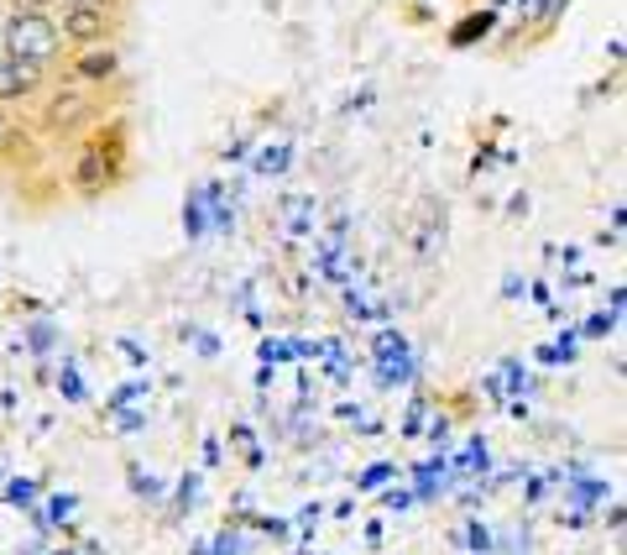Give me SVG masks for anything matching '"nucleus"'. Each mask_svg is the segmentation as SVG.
<instances>
[{
	"instance_id": "2",
	"label": "nucleus",
	"mask_w": 627,
	"mask_h": 555,
	"mask_svg": "<svg viewBox=\"0 0 627 555\" xmlns=\"http://www.w3.org/2000/svg\"><path fill=\"white\" fill-rule=\"evenodd\" d=\"M105 32H110V6H105V0H74V6H63V27H58L63 42L100 48Z\"/></svg>"
},
{
	"instance_id": "1",
	"label": "nucleus",
	"mask_w": 627,
	"mask_h": 555,
	"mask_svg": "<svg viewBox=\"0 0 627 555\" xmlns=\"http://www.w3.org/2000/svg\"><path fill=\"white\" fill-rule=\"evenodd\" d=\"M58 48H63L58 21L42 17V11H11L6 27H0V52H6V58H21V64L48 69L52 58H58Z\"/></svg>"
},
{
	"instance_id": "4",
	"label": "nucleus",
	"mask_w": 627,
	"mask_h": 555,
	"mask_svg": "<svg viewBox=\"0 0 627 555\" xmlns=\"http://www.w3.org/2000/svg\"><path fill=\"white\" fill-rule=\"evenodd\" d=\"M116 64H120L116 48H85L74 69H79V79H110V74H116Z\"/></svg>"
},
{
	"instance_id": "7",
	"label": "nucleus",
	"mask_w": 627,
	"mask_h": 555,
	"mask_svg": "<svg viewBox=\"0 0 627 555\" xmlns=\"http://www.w3.org/2000/svg\"><path fill=\"white\" fill-rule=\"evenodd\" d=\"M63 6H74V0H63Z\"/></svg>"
},
{
	"instance_id": "8",
	"label": "nucleus",
	"mask_w": 627,
	"mask_h": 555,
	"mask_svg": "<svg viewBox=\"0 0 627 555\" xmlns=\"http://www.w3.org/2000/svg\"><path fill=\"white\" fill-rule=\"evenodd\" d=\"M0 6H6V0H0Z\"/></svg>"
},
{
	"instance_id": "5",
	"label": "nucleus",
	"mask_w": 627,
	"mask_h": 555,
	"mask_svg": "<svg viewBox=\"0 0 627 555\" xmlns=\"http://www.w3.org/2000/svg\"><path fill=\"white\" fill-rule=\"evenodd\" d=\"M105 178V163H100V153H89L85 163H79V189L85 194H95V184Z\"/></svg>"
},
{
	"instance_id": "3",
	"label": "nucleus",
	"mask_w": 627,
	"mask_h": 555,
	"mask_svg": "<svg viewBox=\"0 0 627 555\" xmlns=\"http://www.w3.org/2000/svg\"><path fill=\"white\" fill-rule=\"evenodd\" d=\"M37 89H42V69L0 52V100H27V95H37Z\"/></svg>"
},
{
	"instance_id": "6",
	"label": "nucleus",
	"mask_w": 627,
	"mask_h": 555,
	"mask_svg": "<svg viewBox=\"0 0 627 555\" xmlns=\"http://www.w3.org/2000/svg\"><path fill=\"white\" fill-rule=\"evenodd\" d=\"M0 132H6V121H0Z\"/></svg>"
}]
</instances>
